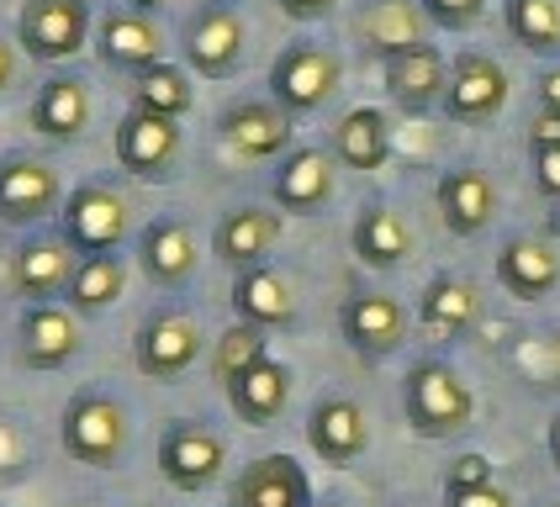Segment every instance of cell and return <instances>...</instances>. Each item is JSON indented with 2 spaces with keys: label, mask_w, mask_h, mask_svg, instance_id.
Segmentation results:
<instances>
[{
  "label": "cell",
  "mask_w": 560,
  "mask_h": 507,
  "mask_svg": "<svg viewBox=\"0 0 560 507\" xmlns=\"http://www.w3.org/2000/svg\"><path fill=\"white\" fill-rule=\"evenodd\" d=\"M476 317H481V291L455 270H439L418 296V328L429 339H460V333L476 328Z\"/></svg>",
  "instance_id": "27"
},
{
  "label": "cell",
  "mask_w": 560,
  "mask_h": 507,
  "mask_svg": "<svg viewBox=\"0 0 560 507\" xmlns=\"http://www.w3.org/2000/svg\"><path fill=\"white\" fill-rule=\"evenodd\" d=\"M80 322H74V307H59V302H27L22 317H16V365L27 370H63L74 354H80Z\"/></svg>",
  "instance_id": "14"
},
{
  "label": "cell",
  "mask_w": 560,
  "mask_h": 507,
  "mask_svg": "<svg viewBox=\"0 0 560 507\" xmlns=\"http://www.w3.org/2000/svg\"><path fill=\"white\" fill-rule=\"evenodd\" d=\"M354 43L371 54V59H397L429 43V16L418 0H360L354 11Z\"/></svg>",
  "instance_id": "16"
},
{
  "label": "cell",
  "mask_w": 560,
  "mask_h": 507,
  "mask_svg": "<svg viewBox=\"0 0 560 507\" xmlns=\"http://www.w3.org/2000/svg\"><path fill=\"white\" fill-rule=\"evenodd\" d=\"M334 164L339 158L328 149H291L276 164V175H270V201L280 212H296V217L323 212L334 201Z\"/></svg>",
  "instance_id": "20"
},
{
  "label": "cell",
  "mask_w": 560,
  "mask_h": 507,
  "mask_svg": "<svg viewBox=\"0 0 560 507\" xmlns=\"http://www.w3.org/2000/svg\"><path fill=\"white\" fill-rule=\"evenodd\" d=\"M138 264H143V275L164 291H180V285L196 275V264H201V249H196V233H190V222L180 217H154L143 233H138Z\"/></svg>",
  "instance_id": "24"
},
{
  "label": "cell",
  "mask_w": 560,
  "mask_h": 507,
  "mask_svg": "<svg viewBox=\"0 0 560 507\" xmlns=\"http://www.w3.org/2000/svg\"><path fill=\"white\" fill-rule=\"evenodd\" d=\"M228 507H317V503H312L307 471L291 455H259V460H249L238 471L233 492H228Z\"/></svg>",
  "instance_id": "22"
},
{
  "label": "cell",
  "mask_w": 560,
  "mask_h": 507,
  "mask_svg": "<svg viewBox=\"0 0 560 507\" xmlns=\"http://www.w3.org/2000/svg\"><path fill=\"white\" fill-rule=\"evenodd\" d=\"M74 264H80V254L69 249L63 233H32L11 249V285L27 302H54V296L69 291Z\"/></svg>",
  "instance_id": "17"
},
{
  "label": "cell",
  "mask_w": 560,
  "mask_h": 507,
  "mask_svg": "<svg viewBox=\"0 0 560 507\" xmlns=\"http://www.w3.org/2000/svg\"><path fill=\"white\" fill-rule=\"evenodd\" d=\"M228 465V439H222L212 423H196V417H175L164 434H159V475L175 486V492H207Z\"/></svg>",
  "instance_id": "5"
},
{
  "label": "cell",
  "mask_w": 560,
  "mask_h": 507,
  "mask_svg": "<svg viewBox=\"0 0 560 507\" xmlns=\"http://www.w3.org/2000/svg\"><path fill=\"white\" fill-rule=\"evenodd\" d=\"M276 244H280V212H270V207H233V212H222L218 233H212V254L233 275L259 270Z\"/></svg>",
  "instance_id": "23"
},
{
  "label": "cell",
  "mask_w": 560,
  "mask_h": 507,
  "mask_svg": "<svg viewBox=\"0 0 560 507\" xmlns=\"http://www.w3.org/2000/svg\"><path fill=\"white\" fill-rule=\"evenodd\" d=\"M54 212H63V186L54 164L37 154H0V222L37 227Z\"/></svg>",
  "instance_id": "10"
},
{
  "label": "cell",
  "mask_w": 560,
  "mask_h": 507,
  "mask_svg": "<svg viewBox=\"0 0 560 507\" xmlns=\"http://www.w3.org/2000/svg\"><path fill=\"white\" fill-rule=\"evenodd\" d=\"M244 43H249L244 16L233 5H222V0L196 5L190 22L180 27V54L201 80H233L238 63H244Z\"/></svg>",
  "instance_id": "7"
},
{
  "label": "cell",
  "mask_w": 560,
  "mask_h": 507,
  "mask_svg": "<svg viewBox=\"0 0 560 507\" xmlns=\"http://www.w3.org/2000/svg\"><path fill=\"white\" fill-rule=\"evenodd\" d=\"M190 74L180 63H154V69H143V74H132V106L138 111H154V117H170V122H180L190 111Z\"/></svg>",
  "instance_id": "34"
},
{
  "label": "cell",
  "mask_w": 560,
  "mask_h": 507,
  "mask_svg": "<svg viewBox=\"0 0 560 507\" xmlns=\"http://www.w3.org/2000/svg\"><path fill=\"white\" fill-rule=\"evenodd\" d=\"M307 444L323 465H354L365 449H371V423H365V408L354 397H323L317 408L307 412Z\"/></svg>",
  "instance_id": "21"
},
{
  "label": "cell",
  "mask_w": 560,
  "mask_h": 507,
  "mask_svg": "<svg viewBox=\"0 0 560 507\" xmlns=\"http://www.w3.org/2000/svg\"><path fill=\"white\" fill-rule=\"evenodd\" d=\"M276 5L291 16V22H323V16L339 11V0H276Z\"/></svg>",
  "instance_id": "42"
},
{
  "label": "cell",
  "mask_w": 560,
  "mask_h": 507,
  "mask_svg": "<svg viewBox=\"0 0 560 507\" xmlns=\"http://www.w3.org/2000/svg\"><path fill=\"white\" fill-rule=\"evenodd\" d=\"M328 154L339 158L343 169H381L392 158V127H386V111L375 106H354L339 127H334V149Z\"/></svg>",
  "instance_id": "31"
},
{
  "label": "cell",
  "mask_w": 560,
  "mask_h": 507,
  "mask_svg": "<svg viewBox=\"0 0 560 507\" xmlns=\"http://www.w3.org/2000/svg\"><path fill=\"white\" fill-rule=\"evenodd\" d=\"M291 122H296V117L280 111L270 95H244V101L222 106L218 132H222V143L244 158H285L291 154V138H296Z\"/></svg>",
  "instance_id": "13"
},
{
  "label": "cell",
  "mask_w": 560,
  "mask_h": 507,
  "mask_svg": "<svg viewBox=\"0 0 560 507\" xmlns=\"http://www.w3.org/2000/svg\"><path fill=\"white\" fill-rule=\"evenodd\" d=\"M534 91H539V106H556L560 111V69H545V74L534 80Z\"/></svg>",
  "instance_id": "44"
},
{
  "label": "cell",
  "mask_w": 560,
  "mask_h": 507,
  "mask_svg": "<svg viewBox=\"0 0 560 507\" xmlns=\"http://www.w3.org/2000/svg\"><path fill=\"white\" fill-rule=\"evenodd\" d=\"M127 291V264L122 254H91L74 264V281H69V307L74 313H106L117 296Z\"/></svg>",
  "instance_id": "33"
},
{
  "label": "cell",
  "mask_w": 560,
  "mask_h": 507,
  "mask_svg": "<svg viewBox=\"0 0 560 507\" xmlns=\"http://www.w3.org/2000/svg\"><path fill=\"white\" fill-rule=\"evenodd\" d=\"M122 5H132V11H143V16H159L170 0H122Z\"/></svg>",
  "instance_id": "45"
},
{
  "label": "cell",
  "mask_w": 560,
  "mask_h": 507,
  "mask_svg": "<svg viewBox=\"0 0 560 507\" xmlns=\"http://www.w3.org/2000/svg\"><path fill=\"white\" fill-rule=\"evenodd\" d=\"M502 27L508 37L539 54V59H556L560 54V0H502Z\"/></svg>",
  "instance_id": "32"
},
{
  "label": "cell",
  "mask_w": 560,
  "mask_h": 507,
  "mask_svg": "<svg viewBox=\"0 0 560 507\" xmlns=\"http://www.w3.org/2000/svg\"><path fill=\"white\" fill-rule=\"evenodd\" d=\"M502 106H508V69H502L492 54H455L450 63V91H444V117L450 122H466V127H481L492 122Z\"/></svg>",
  "instance_id": "11"
},
{
  "label": "cell",
  "mask_w": 560,
  "mask_h": 507,
  "mask_svg": "<svg viewBox=\"0 0 560 507\" xmlns=\"http://www.w3.org/2000/svg\"><path fill=\"white\" fill-rule=\"evenodd\" d=\"M444 507H513V497L492 486H444Z\"/></svg>",
  "instance_id": "38"
},
{
  "label": "cell",
  "mask_w": 560,
  "mask_h": 507,
  "mask_svg": "<svg viewBox=\"0 0 560 507\" xmlns=\"http://www.w3.org/2000/svg\"><path fill=\"white\" fill-rule=\"evenodd\" d=\"M323 507H339V503H323Z\"/></svg>",
  "instance_id": "49"
},
{
  "label": "cell",
  "mask_w": 560,
  "mask_h": 507,
  "mask_svg": "<svg viewBox=\"0 0 560 507\" xmlns=\"http://www.w3.org/2000/svg\"><path fill=\"white\" fill-rule=\"evenodd\" d=\"M285 402H291V370L280 359H259L254 370H244L228 386V408L238 412V423H249V428L276 423Z\"/></svg>",
  "instance_id": "30"
},
{
  "label": "cell",
  "mask_w": 560,
  "mask_h": 507,
  "mask_svg": "<svg viewBox=\"0 0 560 507\" xmlns=\"http://www.w3.org/2000/svg\"><path fill=\"white\" fill-rule=\"evenodd\" d=\"M16 80H22V54H16V43H5V37H0V95L11 91Z\"/></svg>",
  "instance_id": "43"
},
{
  "label": "cell",
  "mask_w": 560,
  "mask_h": 507,
  "mask_svg": "<svg viewBox=\"0 0 560 507\" xmlns=\"http://www.w3.org/2000/svg\"><path fill=\"white\" fill-rule=\"evenodd\" d=\"M95 59L117 74H143V69L164 63V32L154 16H143L132 5H112L95 27Z\"/></svg>",
  "instance_id": "15"
},
{
  "label": "cell",
  "mask_w": 560,
  "mask_h": 507,
  "mask_svg": "<svg viewBox=\"0 0 560 507\" xmlns=\"http://www.w3.org/2000/svg\"><path fill=\"white\" fill-rule=\"evenodd\" d=\"M402 412L418 439H455L476 417V391H470L455 365L444 359H418L402 380Z\"/></svg>",
  "instance_id": "2"
},
{
  "label": "cell",
  "mask_w": 560,
  "mask_h": 507,
  "mask_svg": "<svg viewBox=\"0 0 560 507\" xmlns=\"http://www.w3.org/2000/svg\"><path fill=\"white\" fill-rule=\"evenodd\" d=\"M498 285L518 302H545L560 285V254L550 238L534 233H513L498 254Z\"/></svg>",
  "instance_id": "25"
},
{
  "label": "cell",
  "mask_w": 560,
  "mask_h": 507,
  "mask_svg": "<svg viewBox=\"0 0 560 507\" xmlns=\"http://www.w3.org/2000/svg\"><path fill=\"white\" fill-rule=\"evenodd\" d=\"M434 201H439L444 227H450L455 238H476V233H487L492 217H498V186H492V175L476 169V164L444 169L434 186Z\"/></svg>",
  "instance_id": "18"
},
{
  "label": "cell",
  "mask_w": 560,
  "mask_h": 507,
  "mask_svg": "<svg viewBox=\"0 0 560 507\" xmlns=\"http://www.w3.org/2000/svg\"><path fill=\"white\" fill-rule=\"evenodd\" d=\"M222 5H228V0H222Z\"/></svg>",
  "instance_id": "51"
},
{
  "label": "cell",
  "mask_w": 560,
  "mask_h": 507,
  "mask_svg": "<svg viewBox=\"0 0 560 507\" xmlns=\"http://www.w3.org/2000/svg\"><path fill=\"white\" fill-rule=\"evenodd\" d=\"M127 227H132V212H127V201L112 186L85 180V186H74L63 196L59 233L69 238V249L80 254V259H91V254H117L127 238Z\"/></svg>",
  "instance_id": "4"
},
{
  "label": "cell",
  "mask_w": 560,
  "mask_h": 507,
  "mask_svg": "<svg viewBox=\"0 0 560 507\" xmlns=\"http://www.w3.org/2000/svg\"><path fill=\"white\" fill-rule=\"evenodd\" d=\"M339 333L360 359H386L407 344V307L386 291H354L339 307Z\"/></svg>",
  "instance_id": "12"
},
{
  "label": "cell",
  "mask_w": 560,
  "mask_h": 507,
  "mask_svg": "<svg viewBox=\"0 0 560 507\" xmlns=\"http://www.w3.org/2000/svg\"><path fill=\"white\" fill-rule=\"evenodd\" d=\"M74 5H85V11H91V5H95V0H74Z\"/></svg>",
  "instance_id": "48"
},
{
  "label": "cell",
  "mask_w": 560,
  "mask_h": 507,
  "mask_svg": "<svg viewBox=\"0 0 560 507\" xmlns=\"http://www.w3.org/2000/svg\"><path fill=\"white\" fill-rule=\"evenodd\" d=\"M545 507H560V503H545Z\"/></svg>",
  "instance_id": "50"
},
{
  "label": "cell",
  "mask_w": 560,
  "mask_h": 507,
  "mask_svg": "<svg viewBox=\"0 0 560 507\" xmlns=\"http://www.w3.org/2000/svg\"><path fill=\"white\" fill-rule=\"evenodd\" d=\"M343 85V59L328 48V43H312V37H296L285 43L270 63V101L291 117H312L323 111Z\"/></svg>",
  "instance_id": "3"
},
{
  "label": "cell",
  "mask_w": 560,
  "mask_h": 507,
  "mask_svg": "<svg viewBox=\"0 0 560 507\" xmlns=\"http://www.w3.org/2000/svg\"><path fill=\"white\" fill-rule=\"evenodd\" d=\"M550 460H556V471H560V417H550Z\"/></svg>",
  "instance_id": "46"
},
{
  "label": "cell",
  "mask_w": 560,
  "mask_h": 507,
  "mask_svg": "<svg viewBox=\"0 0 560 507\" xmlns=\"http://www.w3.org/2000/svg\"><path fill=\"white\" fill-rule=\"evenodd\" d=\"M444 486H492V460H487V455H460V460H450Z\"/></svg>",
  "instance_id": "39"
},
{
  "label": "cell",
  "mask_w": 560,
  "mask_h": 507,
  "mask_svg": "<svg viewBox=\"0 0 560 507\" xmlns=\"http://www.w3.org/2000/svg\"><path fill=\"white\" fill-rule=\"evenodd\" d=\"M91 85L80 80V74H48L37 95H32V111L27 122L32 132H43V138H54V143H74L85 127H91Z\"/></svg>",
  "instance_id": "26"
},
{
  "label": "cell",
  "mask_w": 560,
  "mask_h": 507,
  "mask_svg": "<svg viewBox=\"0 0 560 507\" xmlns=\"http://www.w3.org/2000/svg\"><path fill=\"white\" fill-rule=\"evenodd\" d=\"M180 149H186L180 122L154 117V111H138V106L117 122V138H112V154H117V164H122L132 180H170L175 164H180Z\"/></svg>",
  "instance_id": "9"
},
{
  "label": "cell",
  "mask_w": 560,
  "mask_h": 507,
  "mask_svg": "<svg viewBox=\"0 0 560 507\" xmlns=\"http://www.w3.org/2000/svg\"><path fill=\"white\" fill-rule=\"evenodd\" d=\"M349 244H354V259L371 264V270H392L412 254V227L402 222V212H392L386 201H365L360 217L349 227Z\"/></svg>",
  "instance_id": "29"
},
{
  "label": "cell",
  "mask_w": 560,
  "mask_h": 507,
  "mask_svg": "<svg viewBox=\"0 0 560 507\" xmlns=\"http://www.w3.org/2000/svg\"><path fill=\"white\" fill-rule=\"evenodd\" d=\"M233 313H238V322H254V328H291L296 322V291L280 270L259 264V270L233 275Z\"/></svg>",
  "instance_id": "28"
},
{
  "label": "cell",
  "mask_w": 560,
  "mask_h": 507,
  "mask_svg": "<svg viewBox=\"0 0 560 507\" xmlns=\"http://www.w3.org/2000/svg\"><path fill=\"white\" fill-rule=\"evenodd\" d=\"M259 359H270V328H254V322H233V328H222V339L212 344V376L222 386H233V380L254 370Z\"/></svg>",
  "instance_id": "35"
},
{
  "label": "cell",
  "mask_w": 560,
  "mask_h": 507,
  "mask_svg": "<svg viewBox=\"0 0 560 507\" xmlns=\"http://www.w3.org/2000/svg\"><path fill=\"white\" fill-rule=\"evenodd\" d=\"M201 322L180 307H159L138 322V339H132V365L143 370L149 380H180L201 359Z\"/></svg>",
  "instance_id": "6"
},
{
  "label": "cell",
  "mask_w": 560,
  "mask_h": 507,
  "mask_svg": "<svg viewBox=\"0 0 560 507\" xmlns=\"http://www.w3.org/2000/svg\"><path fill=\"white\" fill-rule=\"evenodd\" d=\"M91 37V11L74 0H27L16 11V48L37 63L74 59Z\"/></svg>",
  "instance_id": "8"
},
{
  "label": "cell",
  "mask_w": 560,
  "mask_h": 507,
  "mask_svg": "<svg viewBox=\"0 0 560 507\" xmlns=\"http://www.w3.org/2000/svg\"><path fill=\"white\" fill-rule=\"evenodd\" d=\"M539 149H560V111L556 106H539L529 117V154Z\"/></svg>",
  "instance_id": "41"
},
{
  "label": "cell",
  "mask_w": 560,
  "mask_h": 507,
  "mask_svg": "<svg viewBox=\"0 0 560 507\" xmlns=\"http://www.w3.org/2000/svg\"><path fill=\"white\" fill-rule=\"evenodd\" d=\"M550 365H556V380H560V333L550 339Z\"/></svg>",
  "instance_id": "47"
},
{
  "label": "cell",
  "mask_w": 560,
  "mask_h": 507,
  "mask_svg": "<svg viewBox=\"0 0 560 507\" xmlns=\"http://www.w3.org/2000/svg\"><path fill=\"white\" fill-rule=\"evenodd\" d=\"M381 80H386V95H392L397 111L423 117V111L444 106L450 63H444V54H439L434 43H423V48H412V54H397V59L381 63Z\"/></svg>",
  "instance_id": "19"
},
{
  "label": "cell",
  "mask_w": 560,
  "mask_h": 507,
  "mask_svg": "<svg viewBox=\"0 0 560 507\" xmlns=\"http://www.w3.org/2000/svg\"><path fill=\"white\" fill-rule=\"evenodd\" d=\"M32 465V439L11 412H0V475H16Z\"/></svg>",
  "instance_id": "37"
},
{
  "label": "cell",
  "mask_w": 560,
  "mask_h": 507,
  "mask_svg": "<svg viewBox=\"0 0 560 507\" xmlns=\"http://www.w3.org/2000/svg\"><path fill=\"white\" fill-rule=\"evenodd\" d=\"M127 439H132V417H127L122 397H112L101 386H85L69 397L59 417V444L69 460H80L91 471H112L127 455Z\"/></svg>",
  "instance_id": "1"
},
{
  "label": "cell",
  "mask_w": 560,
  "mask_h": 507,
  "mask_svg": "<svg viewBox=\"0 0 560 507\" xmlns=\"http://www.w3.org/2000/svg\"><path fill=\"white\" fill-rule=\"evenodd\" d=\"M418 5H423L429 27L439 32H470L481 22V11H487V0H418Z\"/></svg>",
  "instance_id": "36"
},
{
  "label": "cell",
  "mask_w": 560,
  "mask_h": 507,
  "mask_svg": "<svg viewBox=\"0 0 560 507\" xmlns=\"http://www.w3.org/2000/svg\"><path fill=\"white\" fill-rule=\"evenodd\" d=\"M529 158H534V190L545 201H560V149H539Z\"/></svg>",
  "instance_id": "40"
}]
</instances>
